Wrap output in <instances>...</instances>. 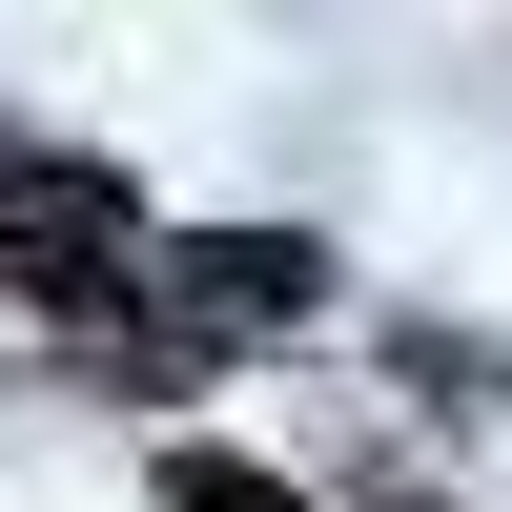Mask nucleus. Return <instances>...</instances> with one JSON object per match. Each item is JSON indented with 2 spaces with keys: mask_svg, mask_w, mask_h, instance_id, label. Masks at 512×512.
Returning a JSON list of instances; mask_svg holds the SVG:
<instances>
[{
  "mask_svg": "<svg viewBox=\"0 0 512 512\" xmlns=\"http://www.w3.org/2000/svg\"><path fill=\"white\" fill-rule=\"evenodd\" d=\"M185 287L226 328H287V308H328V246H267V226H246V246H185Z\"/></svg>",
  "mask_w": 512,
  "mask_h": 512,
  "instance_id": "1",
  "label": "nucleus"
},
{
  "mask_svg": "<svg viewBox=\"0 0 512 512\" xmlns=\"http://www.w3.org/2000/svg\"><path fill=\"white\" fill-rule=\"evenodd\" d=\"M164 492H185V512H308L287 472H246V451H164Z\"/></svg>",
  "mask_w": 512,
  "mask_h": 512,
  "instance_id": "2",
  "label": "nucleus"
}]
</instances>
